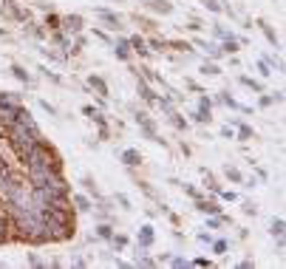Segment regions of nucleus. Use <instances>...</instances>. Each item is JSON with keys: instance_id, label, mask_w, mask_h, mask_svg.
Wrapping results in <instances>:
<instances>
[{"instance_id": "13", "label": "nucleus", "mask_w": 286, "mask_h": 269, "mask_svg": "<svg viewBox=\"0 0 286 269\" xmlns=\"http://www.w3.org/2000/svg\"><path fill=\"white\" fill-rule=\"evenodd\" d=\"M130 46H133L136 51H139V54H148V48H145V43H142L139 37H136V40H130Z\"/></svg>"}, {"instance_id": "7", "label": "nucleus", "mask_w": 286, "mask_h": 269, "mask_svg": "<svg viewBox=\"0 0 286 269\" xmlns=\"http://www.w3.org/2000/svg\"><path fill=\"white\" fill-rule=\"evenodd\" d=\"M91 88H96V91H99L102 96H108V85H105L99 77H91Z\"/></svg>"}, {"instance_id": "2", "label": "nucleus", "mask_w": 286, "mask_h": 269, "mask_svg": "<svg viewBox=\"0 0 286 269\" xmlns=\"http://www.w3.org/2000/svg\"><path fill=\"white\" fill-rule=\"evenodd\" d=\"M136 122H139V125H142L145 136H148V139H153V142H156V127H153V122H151V119H148V113H136Z\"/></svg>"}, {"instance_id": "12", "label": "nucleus", "mask_w": 286, "mask_h": 269, "mask_svg": "<svg viewBox=\"0 0 286 269\" xmlns=\"http://www.w3.org/2000/svg\"><path fill=\"white\" fill-rule=\"evenodd\" d=\"M74 204L80 207V210H91V201H88L85 196H77V198H74Z\"/></svg>"}, {"instance_id": "5", "label": "nucleus", "mask_w": 286, "mask_h": 269, "mask_svg": "<svg viewBox=\"0 0 286 269\" xmlns=\"http://www.w3.org/2000/svg\"><path fill=\"white\" fill-rule=\"evenodd\" d=\"M116 57H119V60H127V57H130V43H116Z\"/></svg>"}, {"instance_id": "1", "label": "nucleus", "mask_w": 286, "mask_h": 269, "mask_svg": "<svg viewBox=\"0 0 286 269\" xmlns=\"http://www.w3.org/2000/svg\"><path fill=\"white\" fill-rule=\"evenodd\" d=\"M23 162H29V167H51V170H60V156L54 153L51 145L40 142V139L32 145V151H29V156Z\"/></svg>"}, {"instance_id": "8", "label": "nucleus", "mask_w": 286, "mask_h": 269, "mask_svg": "<svg viewBox=\"0 0 286 269\" xmlns=\"http://www.w3.org/2000/svg\"><path fill=\"white\" fill-rule=\"evenodd\" d=\"M139 94H142V99H148V102H153V99H156V96H153V91L145 85V82H139Z\"/></svg>"}, {"instance_id": "14", "label": "nucleus", "mask_w": 286, "mask_h": 269, "mask_svg": "<svg viewBox=\"0 0 286 269\" xmlns=\"http://www.w3.org/2000/svg\"><path fill=\"white\" fill-rule=\"evenodd\" d=\"M272 235H283V221H280V218H278V221H275V224H272Z\"/></svg>"}, {"instance_id": "9", "label": "nucleus", "mask_w": 286, "mask_h": 269, "mask_svg": "<svg viewBox=\"0 0 286 269\" xmlns=\"http://www.w3.org/2000/svg\"><path fill=\"white\" fill-rule=\"evenodd\" d=\"M80 26H82V20H80V17H77V15H74V17H68V20H65V29H71V32H77Z\"/></svg>"}, {"instance_id": "4", "label": "nucleus", "mask_w": 286, "mask_h": 269, "mask_svg": "<svg viewBox=\"0 0 286 269\" xmlns=\"http://www.w3.org/2000/svg\"><path fill=\"white\" fill-rule=\"evenodd\" d=\"M148 3H151L153 12H162V15H167V12H170V3H167V0H148Z\"/></svg>"}, {"instance_id": "3", "label": "nucleus", "mask_w": 286, "mask_h": 269, "mask_svg": "<svg viewBox=\"0 0 286 269\" xmlns=\"http://www.w3.org/2000/svg\"><path fill=\"white\" fill-rule=\"evenodd\" d=\"M122 162H125L127 167H136L139 162H142V156H139L136 151H125V153H122Z\"/></svg>"}, {"instance_id": "15", "label": "nucleus", "mask_w": 286, "mask_h": 269, "mask_svg": "<svg viewBox=\"0 0 286 269\" xmlns=\"http://www.w3.org/2000/svg\"><path fill=\"white\" fill-rule=\"evenodd\" d=\"M201 71H204V74H221V71H218V65H213V63H204Z\"/></svg>"}, {"instance_id": "6", "label": "nucleus", "mask_w": 286, "mask_h": 269, "mask_svg": "<svg viewBox=\"0 0 286 269\" xmlns=\"http://www.w3.org/2000/svg\"><path fill=\"white\" fill-rule=\"evenodd\" d=\"M139 241H142L145 246L153 244V227H142V235H139Z\"/></svg>"}, {"instance_id": "17", "label": "nucleus", "mask_w": 286, "mask_h": 269, "mask_svg": "<svg viewBox=\"0 0 286 269\" xmlns=\"http://www.w3.org/2000/svg\"><path fill=\"white\" fill-rule=\"evenodd\" d=\"M96 232H99V238H111V227H96Z\"/></svg>"}, {"instance_id": "18", "label": "nucleus", "mask_w": 286, "mask_h": 269, "mask_svg": "<svg viewBox=\"0 0 286 269\" xmlns=\"http://www.w3.org/2000/svg\"><path fill=\"white\" fill-rule=\"evenodd\" d=\"M12 71H15V77H17V79H26V82H29V74H26L23 68H17V65H15V68H12Z\"/></svg>"}, {"instance_id": "16", "label": "nucleus", "mask_w": 286, "mask_h": 269, "mask_svg": "<svg viewBox=\"0 0 286 269\" xmlns=\"http://www.w3.org/2000/svg\"><path fill=\"white\" fill-rule=\"evenodd\" d=\"M227 176H230L232 182H241V173L235 170V167H227Z\"/></svg>"}, {"instance_id": "11", "label": "nucleus", "mask_w": 286, "mask_h": 269, "mask_svg": "<svg viewBox=\"0 0 286 269\" xmlns=\"http://www.w3.org/2000/svg\"><path fill=\"white\" fill-rule=\"evenodd\" d=\"M199 210H201V213H215L218 207H215L213 201H199Z\"/></svg>"}, {"instance_id": "21", "label": "nucleus", "mask_w": 286, "mask_h": 269, "mask_svg": "<svg viewBox=\"0 0 286 269\" xmlns=\"http://www.w3.org/2000/svg\"><path fill=\"white\" fill-rule=\"evenodd\" d=\"M241 136H244V139H249V136H252V130H249L246 125H241Z\"/></svg>"}, {"instance_id": "10", "label": "nucleus", "mask_w": 286, "mask_h": 269, "mask_svg": "<svg viewBox=\"0 0 286 269\" xmlns=\"http://www.w3.org/2000/svg\"><path fill=\"white\" fill-rule=\"evenodd\" d=\"M99 15H102V20H108L113 29H119V17H116V15H111V12H99Z\"/></svg>"}, {"instance_id": "19", "label": "nucleus", "mask_w": 286, "mask_h": 269, "mask_svg": "<svg viewBox=\"0 0 286 269\" xmlns=\"http://www.w3.org/2000/svg\"><path fill=\"white\" fill-rule=\"evenodd\" d=\"M224 48H227V51H238V43H235V40H227V43H224Z\"/></svg>"}, {"instance_id": "20", "label": "nucleus", "mask_w": 286, "mask_h": 269, "mask_svg": "<svg viewBox=\"0 0 286 269\" xmlns=\"http://www.w3.org/2000/svg\"><path fill=\"white\" fill-rule=\"evenodd\" d=\"M204 3H207V9H213V12H218V9H221L218 3H215V0H204Z\"/></svg>"}]
</instances>
